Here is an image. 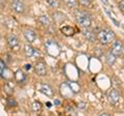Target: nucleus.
I'll list each match as a JSON object with an SVG mask.
<instances>
[{"instance_id":"7ed1b4c3","label":"nucleus","mask_w":124,"mask_h":116,"mask_svg":"<svg viewBox=\"0 0 124 116\" xmlns=\"http://www.w3.org/2000/svg\"><path fill=\"white\" fill-rule=\"evenodd\" d=\"M45 49L48 55L52 57H57L61 53L60 46L57 44L56 41L54 40H48L45 42Z\"/></svg>"},{"instance_id":"f257e3e1","label":"nucleus","mask_w":124,"mask_h":116,"mask_svg":"<svg viewBox=\"0 0 124 116\" xmlns=\"http://www.w3.org/2000/svg\"><path fill=\"white\" fill-rule=\"evenodd\" d=\"M75 19L77 23L83 28H89L92 24V19L91 16L87 11L77 8L75 10Z\"/></svg>"},{"instance_id":"9b49d317","label":"nucleus","mask_w":124,"mask_h":116,"mask_svg":"<svg viewBox=\"0 0 124 116\" xmlns=\"http://www.w3.org/2000/svg\"><path fill=\"white\" fill-rule=\"evenodd\" d=\"M24 37L25 40L29 42V44H32V42L36 41L37 40V34L34 31L33 29H25L24 30Z\"/></svg>"},{"instance_id":"f8f14e48","label":"nucleus","mask_w":124,"mask_h":116,"mask_svg":"<svg viewBox=\"0 0 124 116\" xmlns=\"http://www.w3.org/2000/svg\"><path fill=\"white\" fill-rule=\"evenodd\" d=\"M52 18L54 22L58 23V24H60V23H63L64 21L67 20V17L65 16L63 13H61V11H54L52 14Z\"/></svg>"},{"instance_id":"f3484780","label":"nucleus","mask_w":124,"mask_h":116,"mask_svg":"<svg viewBox=\"0 0 124 116\" xmlns=\"http://www.w3.org/2000/svg\"><path fill=\"white\" fill-rule=\"evenodd\" d=\"M106 60H107V62H108V65H114L115 62H116V60H117V56H116L112 51H110L107 54Z\"/></svg>"},{"instance_id":"b1692460","label":"nucleus","mask_w":124,"mask_h":116,"mask_svg":"<svg viewBox=\"0 0 124 116\" xmlns=\"http://www.w3.org/2000/svg\"><path fill=\"white\" fill-rule=\"evenodd\" d=\"M79 3L82 6H85V7H88L92 4V0H78Z\"/></svg>"},{"instance_id":"bb28decb","label":"nucleus","mask_w":124,"mask_h":116,"mask_svg":"<svg viewBox=\"0 0 124 116\" xmlns=\"http://www.w3.org/2000/svg\"><path fill=\"white\" fill-rule=\"evenodd\" d=\"M26 69H30L31 68V64H26Z\"/></svg>"},{"instance_id":"1a4fd4ad","label":"nucleus","mask_w":124,"mask_h":116,"mask_svg":"<svg viewBox=\"0 0 124 116\" xmlns=\"http://www.w3.org/2000/svg\"><path fill=\"white\" fill-rule=\"evenodd\" d=\"M123 50H124V46H123V42L120 41V40H116L113 41V45H112V50L111 51L113 52L116 56H119L123 53Z\"/></svg>"},{"instance_id":"5701e85b","label":"nucleus","mask_w":124,"mask_h":116,"mask_svg":"<svg viewBox=\"0 0 124 116\" xmlns=\"http://www.w3.org/2000/svg\"><path fill=\"white\" fill-rule=\"evenodd\" d=\"M5 69H6L5 62L3 61V59H0V73H1V77H2V78H3V74H4Z\"/></svg>"},{"instance_id":"20e7f679","label":"nucleus","mask_w":124,"mask_h":116,"mask_svg":"<svg viewBox=\"0 0 124 116\" xmlns=\"http://www.w3.org/2000/svg\"><path fill=\"white\" fill-rule=\"evenodd\" d=\"M11 8L16 14L23 15L26 10V5L23 0H13L11 1Z\"/></svg>"},{"instance_id":"393cba45","label":"nucleus","mask_w":124,"mask_h":116,"mask_svg":"<svg viewBox=\"0 0 124 116\" xmlns=\"http://www.w3.org/2000/svg\"><path fill=\"white\" fill-rule=\"evenodd\" d=\"M119 9L124 13V0H121V1L119 2Z\"/></svg>"},{"instance_id":"aec40b11","label":"nucleus","mask_w":124,"mask_h":116,"mask_svg":"<svg viewBox=\"0 0 124 116\" xmlns=\"http://www.w3.org/2000/svg\"><path fill=\"white\" fill-rule=\"evenodd\" d=\"M104 11H106V13H107V15H108V17H110V19H111V20H112V21H113V22L115 23V25L117 26V27H120V22H119V21H117V20H116V19H115L113 16H112V14L110 13V10H108V9L107 8V7H104Z\"/></svg>"},{"instance_id":"0eeeda50","label":"nucleus","mask_w":124,"mask_h":116,"mask_svg":"<svg viewBox=\"0 0 124 116\" xmlns=\"http://www.w3.org/2000/svg\"><path fill=\"white\" fill-rule=\"evenodd\" d=\"M34 72L35 74L39 77H45L48 73V69H46V64L45 61H37L34 65Z\"/></svg>"},{"instance_id":"6ab92c4d","label":"nucleus","mask_w":124,"mask_h":116,"mask_svg":"<svg viewBox=\"0 0 124 116\" xmlns=\"http://www.w3.org/2000/svg\"><path fill=\"white\" fill-rule=\"evenodd\" d=\"M46 5H49L50 7H54V8L59 7V2H58V0H46Z\"/></svg>"},{"instance_id":"9d476101","label":"nucleus","mask_w":124,"mask_h":116,"mask_svg":"<svg viewBox=\"0 0 124 116\" xmlns=\"http://www.w3.org/2000/svg\"><path fill=\"white\" fill-rule=\"evenodd\" d=\"M82 34H83V36L90 42H94L97 40V33H95L93 30H90L89 28H83Z\"/></svg>"},{"instance_id":"a878e982","label":"nucleus","mask_w":124,"mask_h":116,"mask_svg":"<svg viewBox=\"0 0 124 116\" xmlns=\"http://www.w3.org/2000/svg\"><path fill=\"white\" fill-rule=\"evenodd\" d=\"M102 3H104V5H110V2H108V0H100Z\"/></svg>"},{"instance_id":"39448f33","label":"nucleus","mask_w":124,"mask_h":116,"mask_svg":"<svg viewBox=\"0 0 124 116\" xmlns=\"http://www.w3.org/2000/svg\"><path fill=\"white\" fill-rule=\"evenodd\" d=\"M6 41L8 47L11 50H14V51H18L20 49V41L15 34H8L6 37Z\"/></svg>"},{"instance_id":"ddd939ff","label":"nucleus","mask_w":124,"mask_h":116,"mask_svg":"<svg viewBox=\"0 0 124 116\" xmlns=\"http://www.w3.org/2000/svg\"><path fill=\"white\" fill-rule=\"evenodd\" d=\"M14 77H15L16 82H18V83H24V82H26V80H27L26 74L23 71H21V69H18V71H16Z\"/></svg>"},{"instance_id":"dca6fc26","label":"nucleus","mask_w":124,"mask_h":116,"mask_svg":"<svg viewBox=\"0 0 124 116\" xmlns=\"http://www.w3.org/2000/svg\"><path fill=\"white\" fill-rule=\"evenodd\" d=\"M60 31L64 34V35H66V36H72L73 34L76 33L75 31V28L71 26H69V25H65V26H62L61 28H60Z\"/></svg>"},{"instance_id":"2eb2a0df","label":"nucleus","mask_w":124,"mask_h":116,"mask_svg":"<svg viewBox=\"0 0 124 116\" xmlns=\"http://www.w3.org/2000/svg\"><path fill=\"white\" fill-rule=\"evenodd\" d=\"M37 21L41 26L46 27V28H49V27L51 26V19H50L48 16H46V15H41V16H39L37 19Z\"/></svg>"},{"instance_id":"423d86ee","label":"nucleus","mask_w":124,"mask_h":116,"mask_svg":"<svg viewBox=\"0 0 124 116\" xmlns=\"http://www.w3.org/2000/svg\"><path fill=\"white\" fill-rule=\"evenodd\" d=\"M108 100L110 102L111 105H117V104L120 102V99H121V95H120L119 91L117 89H115V88H113V89H111L110 91L108 92Z\"/></svg>"},{"instance_id":"6e6552de","label":"nucleus","mask_w":124,"mask_h":116,"mask_svg":"<svg viewBox=\"0 0 124 116\" xmlns=\"http://www.w3.org/2000/svg\"><path fill=\"white\" fill-rule=\"evenodd\" d=\"M24 53L27 58H33V57H37L40 55L39 51H38L36 48L32 47L30 44L24 46Z\"/></svg>"},{"instance_id":"a211bd4d","label":"nucleus","mask_w":124,"mask_h":116,"mask_svg":"<svg viewBox=\"0 0 124 116\" xmlns=\"http://www.w3.org/2000/svg\"><path fill=\"white\" fill-rule=\"evenodd\" d=\"M63 2L68 8H76L78 5V0H63Z\"/></svg>"},{"instance_id":"412c9836","label":"nucleus","mask_w":124,"mask_h":116,"mask_svg":"<svg viewBox=\"0 0 124 116\" xmlns=\"http://www.w3.org/2000/svg\"><path fill=\"white\" fill-rule=\"evenodd\" d=\"M6 105L8 107H17L18 106V103L16 102V99L13 98H8L6 99Z\"/></svg>"},{"instance_id":"4468645a","label":"nucleus","mask_w":124,"mask_h":116,"mask_svg":"<svg viewBox=\"0 0 124 116\" xmlns=\"http://www.w3.org/2000/svg\"><path fill=\"white\" fill-rule=\"evenodd\" d=\"M39 91L41 93L46 94V96H53L54 95V90L53 88L50 86L49 84H41L39 87Z\"/></svg>"},{"instance_id":"4be33fe9","label":"nucleus","mask_w":124,"mask_h":116,"mask_svg":"<svg viewBox=\"0 0 124 116\" xmlns=\"http://www.w3.org/2000/svg\"><path fill=\"white\" fill-rule=\"evenodd\" d=\"M32 110L34 112H39L41 110V104L39 102H33V104H32Z\"/></svg>"},{"instance_id":"f03ea898","label":"nucleus","mask_w":124,"mask_h":116,"mask_svg":"<svg viewBox=\"0 0 124 116\" xmlns=\"http://www.w3.org/2000/svg\"><path fill=\"white\" fill-rule=\"evenodd\" d=\"M116 40V34L111 29H101L97 32V41L102 46H108Z\"/></svg>"}]
</instances>
